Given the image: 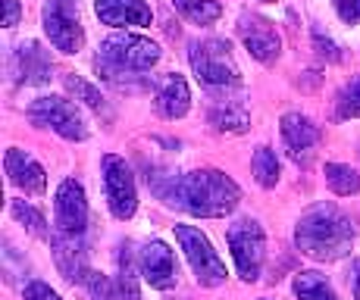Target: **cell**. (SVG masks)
<instances>
[{"label":"cell","mask_w":360,"mask_h":300,"mask_svg":"<svg viewBox=\"0 0 360 300\" xmlns=\"http://www.w3.org/2000/svg\"><path fill=\"white\" fill-rule=\"evenodd\" d=\"M160 44L144 34H131V32H120V34H110L107 41H101L98 47V75L107 85L120 88V91H135L144 81V72L160 63Z\"/></svg>","instance_id":"6da1fadb"},{"label":"cell","mask_w":360,"mask_h":300,"mask_svg":"<svg viewBox=\"0 0 360 300\" xmlns=\"http://www.w3.org/2000/svg\"><path fill=\"white\" fill-rule=\"evenodd\" d=\"M354 219L335 204H314L295 226V244L316 263H335L354 247Z\"/></svg>","instance_id":"7a4b0ae2"},{"label":"cell","mask_w":360,"mask_h":300,"mask_svg":"<svg viewBox=\"0 0 360 300\" xmlns=\"http://www.w3.org/2000/svg\"><path fill=\"white\" fill-rule=\"evenodd\" d=\"M241 200V188L219 169H195L179 176L176 204L179 210L198 216V219H223Z\"/></svg>","instance_id":"3957f363"},{"label":"cell","mask_w":360,"mask_h":300,"mask_svg":"<svg viewBox=\"0 0 360 300\" xmlns=\"http://www.w3.org/2000/svg\"><path fill=\"white\" fill-rule=\"evenodd\" d=\"M188 63L191 72L207 91H223L229 94L232 88H241V69L232 57V44L223 38H204L188 44Z\"/></svg>","instance_id":"277c9868"},{"label":"cell","mask_w":360,"mask_h":300,"mask_svg":"<svg viewBox=\"0 0 360 300\" xmlns=\"http://www.w3.org/2000/svg\"><path fill=\"white\" fill-rule=\"evenodd\" d=\"M229 241L235 269H238L241 282H257L263 272V256H266V235H263L260 222L245 216V219H235L226 232Z\"/></svg>","instance_id":"5b68a950"},{"label":"cell","mask_w":360,"mask_h":300,"mask_svg":"<svg viewBox=\"0 0 360 300\" xmlns=\"http://www.w3.org/2000/svg\"><path fill=\"white\" fill-rule=\"evenodd\" d=\"M176 241H179V247L185 250V260H188L191 272H195L198 285H204V288H219V285L226 282V263L219 260L210 238H207L200 228L176 226Z\"/></svg>","instance_id":"8992f818"},{"label":"cell","mask_w":360,"mask_h":300,"mask_svg":"<svg viewBox=\"0 0 360 300\" xmlns=\"http://www.w3.org/2000/svg\"><path fill=\"white\" fill-rule=\"evenodd\" d=\"M29 119L38 125V129H51L57 131L66 141H85L88 138V122L85 116L79 113L72 100L66 97H38V100L29 103Z\"/></svg>","instance_id":"52a82bcc"},{"label":"cell","mask_w":360,"mask_h":300,"mask_svg":"<svg viewBox=\"0 0 360 300\" xmlns=\"http://www.w3.org/2000/svg\"><path fill=\"white\" fill-rule=\"evenodd\" d=\"M41 22L51 44L63 53H79L85 44V29L79 19V0H44Z\"/></svg>","instance_id":"ba28073f"},{"label":"cell","mask_w":360,"mask_h":300,"mask_svg":"<svg viewBox=\"0 0 360 300\" xmlns=\"http://www.w3.org/2000/svg\"><path fill=\"white\" fill-rule=\"evenodd\" d=\"M101 172H103V194H107L110 213L122 222L131 219L138 210V185L129 163L122 157H116V153H103Z\"/></svg>","instance_id":"9c48e42d"},{"label":"cell","mask_w":360,"mask_h":300,"mask_svg":"<svg viewBox=\"0 0 360 300\" xmlns=\"http://www.w3.org/2000/svg\"><path fill=\"white\" fill-rule=\"evenodd\" d=\"M53 222H57V232L63 235H85L88 197H85V188L75 178L60 181L57 194H53Z\"/></svg>","instance_id":"30bf717a"},{"label":"cell","mask_w":360,"mask_h":300,"mask_svg":"<svg viewBox=\"0 0 360 300\" xmlns=\"http://www.w3.org/2000/svg\"><path fill=\"white\" fill-rule=\"evenodd\" d=\"M238 38L257 63H276L282 53V38L276 25L257 13H241L238 16Z\"/></svg>","instance_id":"8fae6325"},{"label":"cell","mask_w":360,"mask_h":300,"mask_svg":"<svg viewBox=\"0 0 360 300\" xmlns=\"http://www.w3.org/2000/svg\"><path fill=\"white\" fill-rule=\"evenodd\" d=\"M279 131H282V141H285L288 157H292L297 166H310L314 150L320 148V141H323L320 125L304 113H285L279 122Z\"/></svg>","instance_id":"7c38bea8"},{"label":"cell","mask_w":360,"mask_h":300,"mask_svg":"<svg viewBox=\"0 0 360 300\" xmlns=\"http://www.w3.org/2000/svg\"><path fill=\"white\" fill-rule=\"evenodd\" d=\"M138 263H141V278L157 291H169L176 288L179 278V266H176V254L172 247L160 238L144 241L138 250Z\"/></svg>","instance_id":"4fadbf2b"},{"label":"cell","mask_w":360,"mask_h":300,"mask_svg":"<svg viewBox=\"0 0 360 300\" xmlns=\"http://www.w3.org/2000/svg\"><path fill=\"white\" fill-rule=\"evenodd\" d=\"M53 63L38 41H19L10 51V75L16 85H47Z\"/></svg>","instance_id":"5bb4252c"},{"label":"cell","mask_w":360,"mask_h":300,"mask_svg":"<svg viewBox=\"0 0 360 300\" xmlns=\"http://www.w3.org/2000/svg\"><path fill=\"white\" fill-rule=\"evenodd\" d=\"M51 250H53V260H57V269L63 272L66 282L79 285V278L85 275L88 266V244L85 235H63V232H53L51 235Z\"/></svg>","instance_id":"9a60e30c"},{"label":"cell","mask_w":360,"mask_h":300,"mask_svg":"<svg viewBox=\"0 0 360 300\" xmlns=\"http://www.w3.org/2000/svg\"><path fill=\"white\" fill-rule=\"evenodd\" d=\"M4 169H6L10 185H16L19 191H25V194H44L47 191V172L32 153L10 148L4 157Z\"/></svg>","instance_id":"2e32d148"},{"label":"cell","mask_w":360,"mask_h":300,"mask_svg":"<svg viewBox=\"0 0 360 300\" xmlns=\"http://www.w3.org/2000/svg\"><path fill=\"white\" fill-rule=\"evenodd\" d=\"M94 13L103 25L129 29V25H150L154 13L144 0H94Z\"/></svg>","instance_id":"e0dca14e"},{"label":"cell","mask_w":360,"mask_h":300,"mask_svg":"<svg viewBox=\"0 0 360 300\" xmlns=\"http://www.w3.org/2000/svg\"><path fill=\"white\" fill-rule=\"evenodd\" d=\"M157 110H160V116H166V119H182V116L191 110L188 81H185L179 72L163 75L160 88H157Z\"/></svg>","instance_id":"ac0fdd59"},{"label":"cell","mask_w":360,"mask_h":300,"mask_svg":"<svg viewBox=\"0 0 360 300\" xmlns=\"http://www.w3.org/2000/svg\"><path fill=\"white\" fill-rule=\"evenodd\" d=\"M138 275H141V263H138L131 244H120V254H116V300H141Z\"/></svg>","instance_id":"d6986e66"},{"label":"cell","mask_w":360,"mask_h":300,"mask_svg":"<svg viewBox=\"0 0 360 300\" xmlns=\"http://www.w3.org/2000/svg\"><path fill=\"white\" fill-rule=\"evenodd\" d=\"M210 125L217 131H226V135H241V131H248V125H251V116H248L245 103L238 100H217L210 107Z\"/></svg>","instance_id":"ffe728a7"},{"label":"cell","mask_w":360,"mask_h":300,"mask_svg":"<svg viewBox=\"0 0 360 300\" xmlns=\"http://www.w3.org/2000/svg\"><path fill=\"white\" fill-rule=\"evenodd\" d=\"M292 291L297 300H338L335 288L329 285L326 275H320V272L307 269V272H297L295 282H292Z\"/></svg>","instance_id":"44dd1931"},{"label":"cell","mask_w":360,"mask_h":300,"mask_svg":"<svg viewBox=\"0 0 360 300\" xmlns=\"http://www.w3.org/2000/svg\"><path fill=\"white\" fill-rule=\"evenodd\" d=\"M10 213H13V219H16L29 235H34V238H41V241H51L53 232L47 228L44 213L34 210L32 204H25V200H13V204H10Z\"/></svg>","instance_id":"7402d4cb"},{"label":"cell","mask_w":360,"mask_h":300,"mask_svg":"<svg viewBox=\"0 0 360 300\" xmlns=\"http://www.w3.org/2000/svg\"><path fill=\"white\" fill-rule=\"evenodd\" d=\"M251 169H254V178H257L260 188H276V185H279V172H282L279 157H276V150L266 148V144L254 150Z\"/></svg>","instance_id":"603a6c76"},{"label":"cell","mask_w":360,"mask_h":300,"mask_svg":"<svg viewBox=\"0 0 360 300\" xmlns=\"http://www.w3.org/2000/svg\"><path fill=\"white\" fill-rule=\"evenodd\" d=\"M326 185L338 197H351V194H360V172L351 169L348 163H326Z\"/></svg>","instance_id":"cb8c5ba5"},{"label":"cell","mask_w":360,"mask_h":300,"mask_svg":"<svg viewBox=\"0 0 360 300\" xmlns=\"http://www.w3.org/2000/svg\"><path fill=\"white\" fill-rule=\"evenodd\" d=\"M172 6L195 25H213L223 16V6L217 0H172Z\"/></svg>","instance_id":"d4e9b609"},{"label":"cell","mask_w":360,"mask_h":300,"mask_svg":"<svg viewBox=\"0 0 360 300\" xmlns=\"http://www.w3.org/2000/svg\"><path fill=\"white\" fill-rule=\"evenodd\" d=\"M148 188L163 200L166 207L176 204V188H179V172L160 169V166H150L148 169Z\"/></svg>","instance_id":"484cf974"},{"label":"cell","mask_w":360,"mask_h":300,"mask_svg":"<svg viewBox=\"0 0 360 300\" xmlns=\"http://www.w3.org/2000/svg\"><path fill=\"white\" fill-rule=\"evenodd\" d=\"M63 85H66V91H72L79 100H85L91 110H98V113H107V100H103L101 91L94 88V85H88L85 79H79V75H72V72H63Z\"/></svg>","instance_id":"4316f807"},{"label":"cell","mask_w":360,"mask_h":300,"mask_svg":"<svg viewBox=\"0 0 360 300\" xmlns=\"http://www.w3.org/2000/svg\"><path fill=\"white\" fill-rule=\"evenodd\" d=\"M79 285L85 288L88 300H116L113 282H110V278L103 275V272H98V269H85V275L79 278Z\"/></svg>","instance_id":"83f0119b"},{"label":"cell","mask_w":360,"mask_h":300,"mask_svg":"<svg viewBox=\"0 0 360 300\" xmlns=\"http://www.w3.org/2000/svg\"><path fill=\"white\" fill-rule=\"evenodd\" d=\"M338 116L342 119H360V75L351 79L338 94Z\"/></svg>","instance_id":"f1b7e54d"},{"label":"cell","mask_w":360,"mask_h":300,"mask_svg":"<svg viewBox=\"0 0 360 300\" xmlns=\"http://www.w3.org/2000/svg\"><path fill=\"white\" fill-rule=\"evenodd\" d=\"M314 44H316V53H320L323 60H329V63H338V60H342V51H338V44H335L332 38H323L320 29H314Z\"/></svg>","instance_id":"f546056e"},{"label":"cell","mask_w":360,"mask_h":300,"mask_svg":"<svg viewBox=\"0 0 360 300\" xmlns=\"http://www.w3.org/2000/svg\"><path fill=\"white\" fill-rule=\"evenodd\" d=\"M335 13L342 22L357 25L360 22V0H335Z\"/></svg>","instance_id":"4dcf8cb0"},{"label":"cell","mask_w":360,"mask_h":300,"mask_svg":"<svg viewBox=\"0 0 360 300\" xmlns=\"http://www.w3.org/2000/svg\"><path fill=\"white\" fill-rule=\"evenodd\" d=\"M22 294H25V300H63L51 285H44V282H29Z\"/></svg>","instance_id":"1f68e13d"},{"label":"cell","mask_w":360,"mask_h":300,"mask_svg":"<svg viewBox=\"0 0 360 300\" xmlns=\"http://www.w3.org/2000/svg\"><path fill=\"white\" fill-rule=\"evenodd\" d=\"M19 16H22V10H19V0H4V25H6V29H16Z\"/></svg>","instance_id":"d6a6232c"},{"label":"cell","mask_w":360,"mask_h":300,"mask_svg":"<svg viewBox=\"0 0 360 300\" xmlns=\"http://www.w3.org/2000/svg\"><path fill=\"white\" fill-rule=\"evenodd\" d=\"M351 291H354V300H360V260L351 266Z\"/></svg>","instance_id":"836d02e7"},{"label":"cell","mask_w":360,"mask_h":300,"mask_svg":"<svg viewBox=\"0 0 360 300\" xmlns=\"http://www.w3.org/2000/svg\"><path fill=\"white\" fill-rule=\"evenodd\" d=\"M260 4H276V0H260Z\"/></svg>","instance_id":"e575fe53"}]
</instances>
